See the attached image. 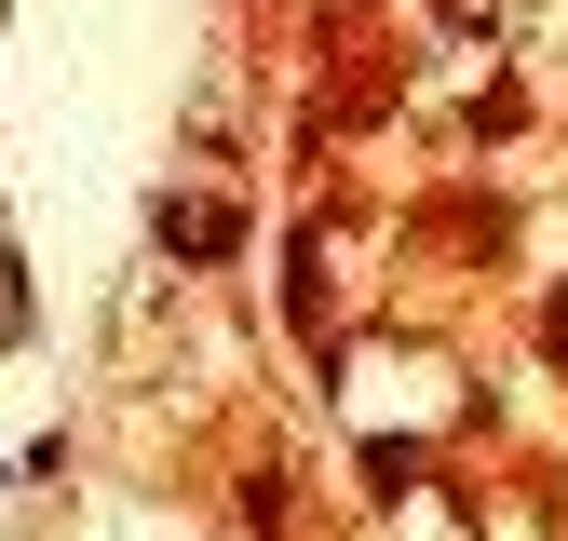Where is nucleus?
I'll list each match as a JSON object with an SVG mask.
<instances>
[{
    "label": "nucleus",
    "instance_id": "obj_1",
    "mask_svg": "<svg viewBox=\"0 0 568 541\" xmlns=\"http://www.w3.org/2000/svg\"><path fill=\"white\" fill-rule=\"evenodd\" d=\"M150 244H163V257H231L244 217H231V203H176V190H163V203H150Z\"/></svg>",
    "mask_w": 568,
    "mask_h": 541
}]
</instances>
